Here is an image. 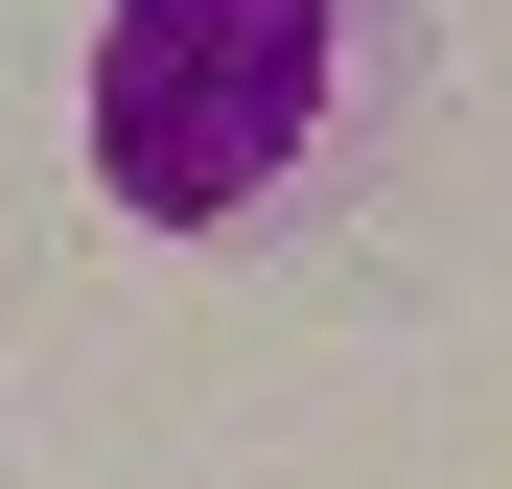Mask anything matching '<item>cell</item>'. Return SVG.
<instances>
[{"instance_id": "6da1fadb", "label": "cell", "mask_w": 512, "mask_h": 489, "mask_svg": "<svg viewBox=\"0 0 512 489\" xmlns=\"http://www.w3.org/2000/svg\"><path fill=\"white\" fill-rule=\"evenodd\" d=\"M443 0H94V187L163 257H303L396 187Z\"/></svg>"}]
</instances>
